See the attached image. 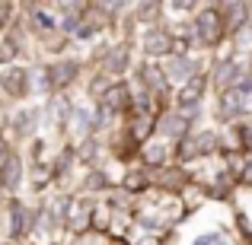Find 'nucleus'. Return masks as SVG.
<instances>
[{"label": "nucleus", "instance_id": "nucleus-1", "mask_svg": "<svg viewBox=\"0 0 252 245\" xmlns=\"http://www.w3.org/2000/svg\"><path fill=\"white\" fill-rule=\"evenodd\" d=\"M191 38L204 48H217V45L227 38V29H223V19L217 6H201L191 19Z\"/></svg>", "mask_w": 252, "mask_h": 245}, {"label": "nucleus", "instance_id": "nucleus-2", "mask_svg": "<svg viewBox=\"0 0 252 245\" xmlns=\"http://www.w3.org/2000/svg\"><path fill=\"white\" fill-rule=\"evenodd\" d=\"M249 96H252V74L243 77L233 89H223L220 99H217V115L220 121H236L249 111Z\"/></svg>", "mask_w": 252, "mask_h": 245}, {"label": "nucleus", "instance_id": "nucleus-3", "mask_svg": "<svg viewBox=\"0 0 252 245\" xmlns=\"http://www.w3.org/2000/svg\"><path fill=\"white\" fill-rule=\"evenodd\" d=\"M176 160L179 163H191V160H201V156H214L220 153V137L217 131H201V134H189L176 143Z\"/></svg>", "mask_w": 252, "mask_h": 245}, {"label": "nucleus", "instance_id": "nucleus-4", "mask_svg": "<svg viewBox=\"0 0 252 245\" xmlns=\"http://www.w3.org/2000/svg\"><path fill=\"white\" fill-rule=\"evenodd\" d=\"M131 102H134V96H131L128 83H125V80H115V83H109L102 92H99L96 109L105 111L109 118H118V115H128V111H131Z\"/></svg>", "mask_w": 252, "mask_h": 245}, {"label": "nucleus", "instance_id": "nucleus-5", "mask_svg": "<svg viewBox=\"0 0 252 245\" xmlns=\"http://www.w3.org/2000/svg\"><path fill=\"white\" fill-rule=\"evenodd\" d=\"M77 74H80V64L70 61V57H61V61L48 64L42 74V89H61V86L74 83Z\"/></svg>", "mask_w": 252, "mask_h": 245}, {"label": "nucleus", "instance_id": "nucleus-6", "mask_svg": "<svg viewBox=\"0 0 252 245\" xmlns=\"http://www.w3.org/2000/svg\"><path fill=\"white\" fill-rule=\"evenodd\" d=\"M137 80H141L144 92H147L150 99H157V102L169 96V83H166V77H163L160 64H150V61H144L141 67H137Z\"/></svg>", "mask_w": 252, "mask_h": 245}, {"label": "nucleus", "instance_id": "nucleus-7", "mask_svg": "<svg viewBox=\"0 0 252 245\" xmlns=\"http://www.w3.org/2000/svg\"><path fill=\"white\" fill-rule=\"evenodd\" d=\"M160 70H163V77H166V83H189L195 74H201V70H198V61L191 54H169Z\"/></svg>", "mask_w": 252, "mask_h": 245}, {"label": "nucleus", "instance_id": "nucleus-8", "mask_svg": "<svg viewBox=\"0 0 252 245\" xmlns=\"http://www.w3.org/2000/svg\"><path fill=\"white\" fill-rule=\"evenodd\" d=\"M157 137H160V140H166V143H179L182 140V137H189L191 134V124L185 121V118H179L176 111H163L160 118H157Z\"/></svg>", "mask_w": 252, "mask_h": 245}, {"label": "nucleus", "instance_id": "nucleus-9", "mask_svg": "<svg viewBox=\"0 0 252 245\" xmlns=\"http://www.w3.org/2000/svg\"><path fill=\"white\" fill-rule=\"evenodd\" d=\"M0 89L10 99H26L29 89H32V74L26 67H6L3 74H0Z\"/></svg>", "mask_w": 252, "mask_h": 245}, {"label": "nucleus", "instance_id": "nucleus-10", "mask_svg": "<svg viewBox=\"0 0 252 245\" xmlns=\"http://www.w3.org/2000/svg\"><path fill=\"white\" fill-rule=\"evenodd\" d=\"M243 77H249V67L240 61V57H227V61H220L214 67V86L217 89H233L236 83L243 80Z\"/></svg>", "mask_w": 252, "mask_h": 245}, {"label": "nucleus", "instance_id": "nucleus-11", "mask_svg": "<svg viewBox=\"0 0 252 245\" xmlns=\"http://www.w3.org/2000/svg\"><path fill=\"white\" fill-rule=\"evenodd\" d=\"M144 54L147 57H166L172 54V32L169 29H163V26H154V29H147L144 32Z\"/></svg>", "mask_w": 252, "mask_h": 245}, {"label": "nucleus", "instance_id": "nucleus-12", "mask_svg": "<svg viewBox=\"0 0 252 245\" xmlns=\"http://www.w3.org/2000/svg\"><path fill=\"white\" fill-rule=\"evenodd\" d=\"M220 10V19H223V29H227V35H236V32H243L249 26V3H236V0H230V3H220L217 6Z\"/></svg>", "mask_w": 252, "mask_h": 245}, {"label": "nucleus", "instance_id": "nucleus-13", "mask_svg": "<svg viewBox=\"0 0 252 245\" xmlns=\"http://www.w3.org/2000/svg\"><path fill=\"white\" fill-rule=\"evenodd\" d=\"M128 64H131L128 45H109V48L102 51V57H99V67H102V74H109V77L125 74V70H128Z\"/></svg>", "mask_w": 252, "mask_h": 245}, {"label": "nucleus", "instance_id": "nucleus-14", "mask_svg": "<svg viewBox=\"0 0 252 245\" xmlns=\"http://www.w3.org/2000/svg\"><path fill=\"white\" fill-rule=\"evenodd\" d=\"M204 89H208V74H195L189 83H182V89H179V96H176V102H172V109H189V105H201Z\"/></svg>", "mask_w": 252, "mask_h": 245}, {"label": "nucleus", "instance_id": "nucleus-15", "mask_svg": "<svg viewBox=\"0 0 252 245\" xmlns=\"http://www.w3.org/2000/svg\"><path fill=\"white\" fill-rule=\"evenodd\" d=\"M141 160L147 163V169H166L169 143L166 140H144L141 143Z\"/></svg>", "mask_w": 252, "mask_h": 245}, {"label": "nucleus", "instance_id": "nucleus-16", "mask_svg": "<svg viewBox=\"0 0 252 245\" xmlns=\"http://www.w3.org/2000/svg\"><path fill=\"white\" fill-rule=\"evenodd\" d=\"M32 226V217H29V207L23 201H10V236L13 239H23Z\"/></svg>", "mask_w": 252, "mask_h": 245}, {"label": "nucleus", "instance_id": "nucleus-17", "mask_svg": "<svg viewBox=\"0 0 252 245\" xmlns=\"http://www.w3.org/2000/svg\"><path fill=\"white\" fill-rule=\"evenodd\" d=\"M19 182H23V160H19V153L13 150V156L3 163V169H0V188L3 191H16Z\"/></svg>", "mask_w": 252, "mask_h": 245}, {"label": "nucleus", "instance_id": "nucleus-18", "mask_svg": "<svg viewBox=\"0 0 252 245\" xmlns=\"http://www.w3.org/2000/svg\"><path fill=\"white\" fill-rule=\"evenodd\" d=\"M26 10H29V26H32V32H35V35L45 38V35H51V32L58 29L55 16H51L45 6H26Z\"/></svg>", "mask_w": 252, "mask_h": 245}, {"label": "nucleus", "instance_id": "nucleus-19", "mask_svg": "<svg viewBox=\"0 0 252 245\" xmlns=\"http://www.w3.org/2000/svg\"><path fill=\"white\" fill-rule=\"evenodd\" d=\"M150 188V172H141V169H134V172H128V175L122 178V191L125 194H141V191H147Z\"/></svg>", "mask_w": 252, "mask_h": 245}, {"label": "nucleus", "instance_id": "nucleus-20", "mask_svg": "<svg viewBox=\"0 0 252 245\" xmlns=\"http://www.w3.org/2000/svg\"><path fill=\"white\" fill-rule=\"evenodd\" d=\"M35 121H38V109H26L19 115H13V131L19 137H32L35 134Z\"/></svg>", "mask_w": 252, "mask_h": 245}, {"label": "nucleus", "instance_id": "nucleus-21", "mask_svg": "<svg viewBox=\"0 0 252 245\" xmlns=\"http://www.w3.org/2000/svg\"><path fill=\"white\" fill-rule=\"evenodd\" d=\"M19 57V42H16V35H3L0 38V64H3V67H13V61H16Z\"/></svg>", "mask_w": 252, "mask_h": 245}, {"label": "nucleus", "instance_id": "nucleus-22", "mask_svg": "<svg viewBox=\"0 0 252 245\" xmlns=\"http://www.w3.org/2000/svg\"><path fill=\"white\" fill-rule=\"evenodd\" d=\"M86 188H90V191L109 188V178H105V172H90V178H86Z\"/></svg>", "mask_w": 252, "mask_h": 245}, {"label": "nucleus", "instance_id": "nucleus-23", "mask_svg": "<svg viewBox=\"0 0 252 245\" xmlns=\"http://www.w3.org/2000/svg\"><path fill=\"white\" fill-rule=\"evenodd\" d=\"M137 13H141V19H154L157 16V13H160V3H141V6H137Z\"/></svg>", "mask_w": 252, "mask_h": 245}, {"label": "nucleus", "instance_id": "nucleus-24", "mask_svg": "<svg viewBox=\"0 0 252 245\" xmlns=\"http://www.w3.org/2000/svg\"><path fill=\"white\" fill-rule=\"evenodd\" d=\"M217 242H220V236H217V233H204V236H198L191 245H217Z\"/></svg>", "mask_w": 252, "mask_h": 245}, {"label": "nucleus", "instance_id": "nucleus-25", "mask_svg": "<svg viewBox=\"0 0 252 245\" xmlns=\"http://www.w3.org/2000/svg\"><path fill=\"white\" fill-rule=\"evenodd\" d=\"M137 245H163V236H150V239H144V242H137Z\"/></svg>", "mask_w": 252, "mask_h": 245}, {"label": "nucleus", "instance_id": "nucleus-26", "mask_svg": "<svg viewBox=\"0 0 252 245\" xmlns=\"http://www.w3.org/2000/svg\"><path fill=\"white\" fill-rule=\"evenodd\" d=\"M105 245H131V242H125V239H109Z\"/></svg>", "mask_w": 252, "mask_h": 245}, {"label": "nucleus", "instance_id": "nucleus-27", "mask_svg": "<svg viewBox=\"0 0 252 245\" xmlns=\"http://www.w3.org/2000/svg\"><path fill=\"white\" fill-rule=\"evenodd\" d=\"M0 137H3V134H0Z\"/></svg>", "mask_w": 252, "mask_h": 245}]
</instances>
